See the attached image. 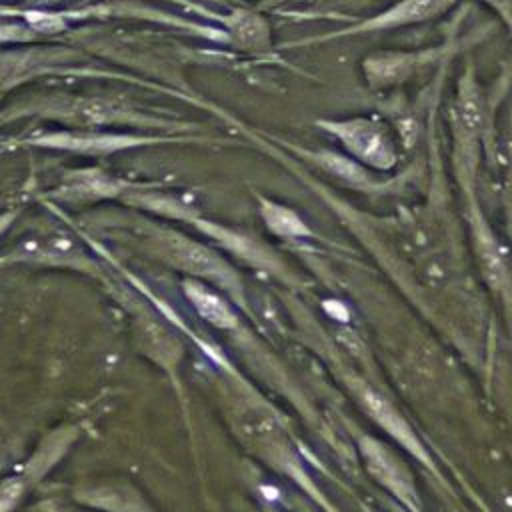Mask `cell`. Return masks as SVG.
Returning a JSON list of instances; mask_svg holds the SVG:
<instances>
[{
    "mask_svg": "<svg viewBox=\"0 0 512 512\" xmlns=\"http://www.w3.org/2000/svg\"><path fill=\"white\" fill-rule=\"evenodd\" d=\"M450 2L452 0H402L396 6H392L388 12L380 14L378 18L368 20V22H364V24H360L354 30H348V32L374 30V28H390V26L418 22V20L434 16L436 12H442Z\"/></svg>",
    "mask_w": 512,
    "mask_h": 512,
    "instance_id": "cell-2",
    "label": "cell"
},
{
    "mask_svg": "<svg viewBox=\"0 0 512 512\" xmlns=\"http://www.w3.org/2000/svg\"><path fill=\"white\" fill-rule=\"evenodd\" d=\"M364 452H366V458L374 470V474L384 482L388 484L396 494L408 498V482L404 478V474L398 470V466L384 454V450L380 446H374V444H366L364 446Z\"/></svg>",
    "mask_w": 512,
    "mask_h": 512,
    "instance_id": "cell-6",
    "label": "cell"
},
{
    "mask_svg": "<svg viewBox=\"0 0 512 512\" xmlns=\"http://www.w3.org/2000/svg\"><path fill=\"white\" fill-rule=\"evenodd\" d=\"M28 20L36 30H42V32H56V30L64 28V22L58 16H52V14L34 12V14L28 16Z\"/></svg>",
    "mask_w": 512,
    "mask_h": 512,
    "instance_id": "cell-10",
    "label": "cell"
},
{
    "mask_svg": "<svg viewBox=\"0 0 512 512\" xmlns=\"http://www.w3.org/2000/svg\"><path fill=\"white\" fill-rule=\"evenodd\" d=\"M364 400H366V406H368V410L382 422V426L384 428H388L400 442H404L406 446H410L412 450H416L418 454H420V450H418V444H416V440H414V436L410 434V430H408V426L400 420V416L376 394V392H372V390H364Z\"/></svg>",
    "mask_w": 512,
    "mask_h": 512,
    "instance_id": "cell-5",
    "label": "cell"
},
{
    "mask_svg": "<svg viewBox=\"0 0 512 512\" xmlns=\"http://www.w3.org/2000/svg\"><path fill=\"white\" fill-rule=\"evenodd\" d=\"M164 250L172 262L178 266L196 272V274H216L220 270V262L214 254L204 250L198 244H192L182 238H168Z\"/></svg>",
    "mask_w": 512,
    "mask_h": 512,
    "instance_id": "cell-3",
    "label": "cell"
},
{
    "mask_svg": "<svg viewBox=\"0 0 512 512\" xmlns=\"http://www.w3.org/2000/svg\"><path fill=\"white\" fill-rule=\"evenodd\" d=\"M234 34L238 36V42L244 46H262L266 36H268V28L266 22H262L260 18L252 16V14H244L242 16V24H238L234 28Z\"/></svg>",
    "mask_w": 512,
    "mask_h": 512,
    "instance_id": "cell-7",
    "label": "cell"
},
{
    "mask_svg": "<svg viewBox=\"0 0 512 512\" xmlns=\"http://www.w3.org/2000/svg\"><path fill=\"white\" fill-rule=\"evenodd\" d=\"M332 132H336L342 142L364 162L376 166H388L394 158L390 140L384 130L370 120H348L340 124H330Z\"/></svg>",
    "mask_w": 512,
    "mask_h": 512,
    "instance_id": "cell-1",
    "label": "cell"
},
{
    "mask_svg": "<svg viewBox=\"0 0 512 512\" xmlns=\"http://www.w3.org/2000/svg\"><path fill=\"white\" fill-rule=\"evenodd\" d=\"M186 292H188L192 304L196 306V310L208 322L222 326V328H228L234 324V314L230 312L226 302H222L216 294H212L210 290H206L200 284H186Z\"/></svg>",
    "mask_w": 512,
    "mask_h": 512,
    "instance_id": "cell-4",
    "label": "cell"
},
{
    "mask_svg": "<svg viewBox=\"0 0 512 512\" xmlns=\"http://www.w3.org/2000/svg\"><path fill=\"white\" fill-rule=\"evenodd\" d=\"M266 220L274 230H278L282 234H302V232H306L302 222L292 212H288L286 208H280V206H268L266 208Z\"/></svg>",
    "mask_w": 512,
    "mask_h": 512,
    "instance_id": "cell-8",
    "label": "cell"
},
{
    "mask_svg": "<svg viewBox=\"0 0 512 512\" xmlns=\"http://www.w3.org/2000/svg\"><path fill=\"white\" fill-rule=\"evenodd\" d=\"M22 484L16 478H10L0 484V512H10L14 502L20 498Z\"/></svg>",
    "mask_w": 512,
    "mask_h": 512,
    "instance_id": "cell-9",
    "label": "cell"
},
{
    "mask_svg": "<svg viewBox=\"0 0 512 512\" xmlns=\"http://www.w3.org/2000/svg\"><path fill=\"white\" fill-rule=\"evenodd\" d=\"M6 222H8V218H0V232L4 230V226H6Z\"/></svg>",
    "mask_w": 512,
    "mask_h": 512,
    "instance_id": "cell-11",
    "label": "cell"
}]
</instances>
